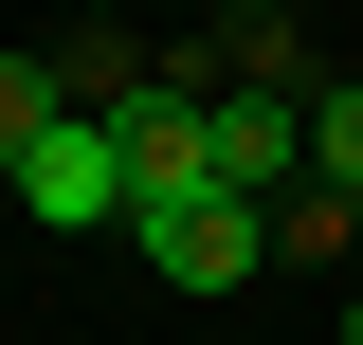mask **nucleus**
I'll return each mask as SVG.
<instances>
[{"label": "nucleus", "mask_w": 363, "mask_h": 345, "mask_svg": "<svg viewBox=\"0 0 363 345\" xmlns=\"http://www.w3.org/2000/svg\"><path fill=\"white\" fill-rule=\"evenodd\" d=\"M55 128H73V109H55V55H0V182L37 164V146H55Z\"/></svg>", "instance_id": "39448f33"}, {"label": "nucleus", "mask_w": 363, "mask_h": 345, "mask_svg": "<svg viewBox=\"0 0 363 345\" xmlns=\"http://www.w3.org/2000/svg\"><path fill=\"white\" fill-rule=\"evenodd\" d=\"M128 236H145V273H164V291H255V273H272V218L218 200V182H200V200H145Z\"/></svg>", "instance_id": "f257e3e1"}, {"label": "nucleus", "mask_w": 363, "mask_h": 345, "mask_svg": "<svg viewBox=\"0 0 363 345\" xmlns=\"http://www.w3.org/2000/svg\"><path fill=\"white\" fill-rule=\"evenodd\" d=\"M345 345H363V309H345Z\"/></svg>", "instance_id": "423d86ee"}, {"label": "nucleus", "mask_w": 363, "mask_h": 345, "mask_svg": "<svg viewBox=\"0 0 363 345\" xmlns=\"http://www.w3.org/2000/svg\"><path fill=\"white\" fill-rule=\"evenodd\" d=\"M0 200H37V236H109V218H128V146H109V128H55Z\"/></svg>", "instance_id": "f03ea898"}, {"label": "nucleus", "mask_w": 363, "mask_h": 345, "mask_svg": "<svg viewBox=\"0 0 363 345\" xmlns=\"http://www.w3.org/2000/svg\"><path fill=\"white\" fill-rule=\"evenodd\" d=\"M309 182L363 218V73H327V91H309Z\"/></svg>", "instance_id": "20e7f679"}, {"label": "nucleus", "mask_w": 363, "mask_h": 345, "mask_svg": "<svg viewBox=\"0 0 363 345\" xmlns=\"http://www.w3.org/2000/svg\"><path fill=\"white\" fill-rule=\"evenodd\" d=\"M200 91H291V109H309V37H291L272 0H236L218 37H200Z\"/></svg>", "instance_id": "7ed1b4c3"}]
</instances>
